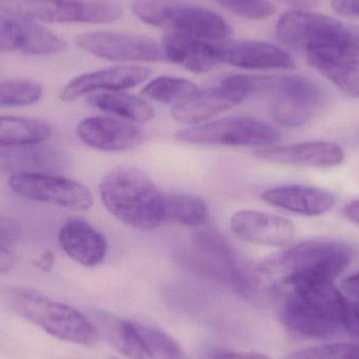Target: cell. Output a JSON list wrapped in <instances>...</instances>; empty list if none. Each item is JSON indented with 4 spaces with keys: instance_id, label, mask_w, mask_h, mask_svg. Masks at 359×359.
Listing matches in <instances>:
<instances>
[{
    "instance_id": "cell-33",
    "label": "cell",
    "mask_w": 359,
    "mask_h": 359,
    "mask_svg": "<svg viewBox=\"0 0 359 359\" xmlns=\"http://www.w3.org/2000/svg\"><path fill=\"white\" fill-rule=\"evenodd\" d=\"M170 0H132L133 12L147 25L163 27L164 12Z\"/></svg>"
},
{
    "instance_id": "cell-14",
    "label": "cell",
    "mask_w": 359,
    "mask_h": 359,
    "mask_svg": "<svg viewBox=\"0 0 359 359\" xmlns=\"http://www.w3.org/2000/svg\"><path fill=\"white\" fill-rule=\"evenodd\" d=\"M69 165L62 149L44 143L0 147V172L15 175L55 174Z\"/></svg>"
},
{
    "instance_id": "cell-21",
    "label": "cell",
    "mask_w": 359,
    "mask_h": 359,
    "mask_svg": "<svg viewBox=\"0 0 359 359\" xmlns=\"http://www.w3.org/2000/svg\"><path fill=\"white\" fill-rule=\"evenodd\" d=\"M219 42L170 31L164 37L162 50L166 60L194 73H206L221 65L217 57Z\"/></svg>"
},
{
    "instance_id": "cell-11",
    "label": "cell",
    "mask_w": 359,
    "mask_h": 359,
    "mask_svg": "<svg viewBox=\"0 0 359 359\" xmlns=\"http://www.w3.org/2000/svg\"><path fill=\"white\" fill-rule=\"evenodd\" d=\"M67 48L65 40L31 19L0 15V53L44 56Z\"/></svg>"
},
{
    "instance_id": "cell-38",
    "label": "cell",
    "mask_w": 359,
    "mask_h": 359,
    "mask_svg": "<svg viewBox=\"0 0 359 359\" xmlns=\"http://www.w3.org/2000/svg\"><path fill=\"white\" fill-rule=\"evenodd\" d=\"M341 288L350 297L359 301V271L345 278L341 283Z\"/></svg>"
},
{
    "instance_id": "cell-19",
    "label": "cell",
    "mask_w": 359,
    "mask_h": 359,
    "mask_svg": "<svg viewBox=\"0 0 359 359\" xmlns=\"http://www.w3.org/2000/svg\"><path fill=\"white\" fill-rule=\"evenodd\" d=\"M244 100L240 90L222 81L215 88L198 90L187 100L175 105L172 117L180 123H200L233 109Z\"/></svg>"
},
{
    "instance_id": "cell-16",
    "label": "cell",
    "mask_w": 359,
    "mask_h": 359,
    "mask_svg": "<svg viewBox=\"0 0 359 359\" xmlns=\"http://www.w3.org/2000/svg\"><path fill=\"white\" fill-rule=\"evenodd\" d=\"M219 63L246 69H291L295 63L288 53L268 42L223 40L217 46Z\"/></svg>"
},
{
    "instance_id": "cell-4",
    "label": "cell",
    "mask_w": 359,
    "mask_h": 359,
    "mask_svg": "<svg viewBox=\"0 0 359 359\" xmlns=\"http://www.w3.org/2000/svg\"><path fill=\"white\" fill-rule=\"evenodd\" d=\"M230 80L246 98L269 99L270 115L286 128L305 126L325 102L322 88L303 76L233 75Z\"/></svg>"
},
{
    "instance_id": "cell-25",
    "label": "cell",
    "mask_w": 359,
    "mask_h": 359,
    "mask_svg": "<svg viewBox=\"0 0 359 359\" xmlns=\"http://www.w3.org/2000/svg\"><path fill=\"white\" fill-rule=\"evenodd\" d=\"M209 211L205 201L184 194H164L162 224H176L186 227H201L208 221Z\"/></svg>"
},
{
    "instance_id": "cell-20",
    "label": "cell",
    "mask_w": 359,
    "mask_h": 359,
    "mask_svg": "<svg viewBox=\"0 0 359 359\" xmlns=\"http://www.w3.org/2000/svg\"><path fill=\"white\" fill-rule=\"evenodd\" d=\"M58 242L69 259L84 267L98 266L107 252L105 236L81 219H67L59 230Z\"/></svg>"
},
{
    "instance_id": "cell-18",
    "label": "cell",
    "mask_w": 359,
    "mask_h": 359,
    "mask_svg": "<svg viewBox=\"0 0 359 359\" xmlns=\"http://www.w3.org/2000/svg\"><path fill=\"white\" fill-rule=\"evenodd\" d=\"M76 132L82 142L103 151H128L139 147L145 138L136 126L104 117L82 120Z\"/></svg>"
},
{
    "instance_id": "cell-26",
    "label": "cell",
    "mask_w": 359,
    "mask_h": 359,
    "mask_svg": "<svg viewBox=\"0 0 359 359\" xmlns=\"http://www.w3.org/2000/svg\"><path fill=\"white\" fill-rule=\"evenodd\" d=\"M52 135L46 122L32 118L0 116V147L44 143Z\"/></svg>"
},
{
    "instance_id": "cell-32",
    "label": "cell",
    "mask_w": 359,
    "mask_h": 359,
    "mask_svg": "<svg viewBox=\"0 0 359 359\" xmlns=\"http://www.w3.org/2000/svg\"><path fill=\"white\" fill-rule=\"evenodd\" d=\"M318 71L345 94L359 98V67H323Z\"/></svg>"
},
{
    "instance_id": "cell-37",
    "label": "cell",
    "mask_w": 359,
    "mask_h": 359,
    "mask_svg": "<svg viewBox=\"0 0 359 359\" xmlns=\"http://www.w3.org/2000/svg\"><path fill=\"white\" fill-rule=\"evenodd\" d=\"M345 329L351 334L359 337V301L349 304L346 316Z\"/></svg>"
},
{
    "instance_id": "cell-27",
    "label": "cell",
    "mask_w": 359,
    "mask_h": 359,
    "mask_svg": "<svg viewBox=\"0 0 359 359\" xmlns=\"http://www.w3.org/2000/svg\"><path fill=\"white\" fill-rule=\"evenodd\" d=\"M196 92L198 88L189 80L172 76L156 78L142 90L145 96L165 104H179Z\"/></svg>"
},
{
    "instance_id": "cell-2",
    "label": "cell",
    "mask_w": 359,
    "mask_h": 359,
    "mask_svg": "<svg viewBox=\"0 0 359 359\" xmlns=\"http://www.w3.org/2000/svg\"><path fill=\"white\" fill-rule=\"evenodd\" d=\"M272 297L278 299L283 325L297 337L327 339L345 328L350 303L333 284L278 291Z\"/></svg>"
},
{
    "instance_id": "cell-34",
    "label": "cell",
    "mask_w": 359,
    "mask_h": 359,
    "mask_svg": "<svg viewBox=\"0 0 359 359\" xmlns=\"http://www.w3.org/2000/svg\"><path fill=\"white\" fill-rule=\"evenodd\" d=\"M22 236V227L18 222L0 215V247L15 244Z\"/></svg>"
},
{
    "instance_id": "cell-28",
    "label": "cell",
    "mask_w": 359,
    "mask_h": 359,
    "mask_svg": "<svg viewBox=\"0 0 359 359\" xmlns=\"http://www.w3.org/2000/svg\"><path fill=\"white\" fill-rule=\"evenodd\" d=\"M43 88L33 80L14 79L0 82V107H27L42 98Z\"/></svg>"
},
{
    "instance_id": "cell-9",
    "label": "cell",
    "mask_w": 359,
    "mask_h": 359,
    "mask_svg": "<svg viewBox=\"0 0 359 359\" xmlns=\"http://www.w3.org/2000/svg\"><path fill=\"white\" fill-rule=\"evenodd\" d=\"M8 186L27 200L77 212L88 211L93 205V196L88 188L59 175H15L10 177Z\"/></svg>"
},
{
    "instance_id": "cell-12",
    "label": "cell",
    "mask_w": 359,
    "mask_h": 359,
    "mask_svg": "<svg viewBox=\"0 0 359 359\" xmlns=\"http://www.w3.org/2000/svg\"><path fill=\"white\" fill-rule=\"evenodd\" d=\"M257 159L283 165L329 168L343 163L345 153L341 145L329 141H310L289 145H273L255 151Z\"/></svg>"
},
{
    "instance_id": "cell-7",
    "label": "cell",
    "mask_w": 359,
    "mask_h": 359,
    "mask_svg": "<svg viewBox=\"0 0 359 359\" xmlns=\"http://www.w3.org/2000/svg\"><path fill=\"white\" fill-rule=\"evenodd\" d=\"M0 12L48 23H109L121 17L122 8L83 0H0Z\"/></svg>"
},
{
    "instance_id": "cell-40",
    "label": "cell",
    "mask_w": 359,
    "mask_h": 359,
    "mask_svg": "<svg viewBox=\"0 0 359 359\" xmlns=\"http://www.w3.org/2000/svg\"><path fill=\"white\" fill-rule=\"evenodd\" d=\"M55 263V255L53 251L46 250L43 255L40 257L39 259L34 262V265L43 271H50Z\"/></svg>"
},
{
    "instance_id": "cell-24",
    "label": "cell",
    "mask_w": 359,
    "mask_h": 359,
    "mask_svg": "<svg viewBox=\"0 0 359 359\" xmlns=\"http://www.w3.org/2000/svg\"><path fill=\"white\" fill-rule=\"evenodd\" d=\"M88 102L100 111L138 123L149 121L155 116L153 107L144 99L126 93H96L88 97Z\"/></svg>"
},
{
    "instance_id": "cell-23",
    "label": "cell",
    "mask_w": 359,
    "mask_h": 359,
    "mask_svg": "<svg viewBox=\"0 0 359 359\" xmlns=\"http://www.w3.org/2000/svg\"><path fill=\"white\" fill-rule=\"evenodd\" d=\"M93 324L107 343L126 358L130 359H155L137 331L135 323L118 318L109 312H96Z\"/></svg>"
},
{
    "instance_id": "cell-17",
    "label": "cell",
    "mask_w": 359,
    "mask_h": 359,
    "mask_svg": "<svg viewBox=\"0 0 359 359\" xmlns=\"http://www.w3.org/2000/svg\"><path fill=\"white\" fill-rule=\"evenodd\" d=\"M163 25L172 32L210 41H223L231 34V27L225 19L213 11L174 0L166 6Z\"/></svg>"
},
{
    "instance_id": "cell-29",
    "label": "cell",
    "mask_w": 359,
    "mask_h": 359,
    "mask_svg": "<svg viewBox=\"0 0 359 359\" xmlns=\"http://www.w3.org/2000/svg\"><path fill=\"white\" fill-rule=\"evenodd\" d=\"M137 331L155 359H190L178 341L155 327L135 323Z\"/></svg>"
},
{
    "instance_id": "cell-15",
    "label": "cell",
    "mask_w": 359,
    "mask_h": 359,
    "mask_svg": "<svg viewBox=\"0 0 359 359\" xmlns=\"http://www.w3.org/2000/svg\"><path fill=\"white\" fill-rule=\"evenodd\" d=\"M151 71L137 65L107 67L74 78L60 94L63 102H73L94 92H120L134 88L149 79Z\"/></svg>"
},
{
    "instance_id": "cell-1",
    "label": "cell",
    "mask_w": 359,
    "mask_h": 359,
    "mask_svg": "<svg viewBox=\"0 0 359 359\" xmlns=\"http://www.w3.org/2000/svg\"><path fill=\"white\" fill-rule=\"evenodd\" d=\"M276 37L289 48L303 50L314 69L359 67V25L289 11L278 19Z\"/></svg>"
},
{
    "instance_id": "cell-3",
    "label": "cell",
    "mask_w": 359,
    "mask_h": 359,
    "mask_svg": "<svg viewBox=\"0 0 359 359\" xmlns=\"http://www.w3.org/2000/svg\"><path fill=\"white\" fill-rule=\"evenodd\" d=\"M99 190L105 208L122 223L144 230L161 225L164 194L143 170L117 166L103 177Z\"/></svg>"
},
{
    "instance_id": "cell-8",
    "label": "cell",
    "mask_w": 359,
    "mask_h": 359,
    "mask_svg": "<svg viewBox=\"0 0 359 359\" xmlns=\"http://www.w3.org/2000/svg\"><path fill=\"white\" fill-rule=\"evenodd\" d=\"M176 138L190 144L263 149L278 144L280 134L270 124L253 118L228 117L179 130Z\"/></svg>"
},
{
    "instance_id": "cell-39",
    "label": "cell",
    "mask_w": 359,
    "mask_h": 359,
    "mask_svg": "<svg viewBox=\"0 0 359 359\" xmlns=\"http://www.w3.org/2000/svg\"><path fill=\"white\" fill-rule=\"evenodd\" d=\"M15 265L14 255L8 249L0 247V273L8 272Z\"/></svg>"
},
{
    "instance_id": "cell-36",
    "label": "cell",
    "mask_w": 359,
    "mask_h": 359,
    "mask_svg": "<svg viewBox=\"0 0 359 359\" xmlns=\"http://www.w3.org/2000/svg\"><path fill=\"white\" fill-rule=\"evenodd\" d=\"M331 6L339 14L359 17V0H332Z\"/></svg>"
},
{
    "instance_id": "cell-30",
    "label": "cell",
    "mask_w": 359,
    "mask_h": 359,
    "mask_svg": "<svg viewBox=\"0 0 359 359\" xmlns=\"http://www.w3.org/2000/svg\"><path fill=\"white\" fill-rule=\"evenodd\" d=\"M285 359H359V345L337 343L316 346L293 352Z\"/></svg>"
},
{
    "instance_id": "cell-13",
    "label": "cell",
    "mask_w": 359,
    "mask_h": 359,
    "mask_svg": "<svg viewBox=\"0 0 359 359\" xmlns=\"http://www.w3.org/2000/svg\"><path fill=\"white\" fill-rule=\"evenodd\" d=\"M230 227L241 240L261 246L285 247L294 236V225L290 219L257 210L234 213Z\"/></svg>"
},
{
    "instance_id": "cell-10",
    "label": "cell",
    "mask_w": 359,
    "mask_h": 359,
    "mask_svg": "<svg viewBox=\"0 0 359 359\" xmlns=\"http://www.w3.org/2000/svg\"><path fill=\"white\" fill-rule=\"evenodd\" d=\"M77 46L99 58L118 62H157L165 60L162 46L136 34L92 32L77 36Z\"/></svg>"
},
{
    "instance_id": "cell-22",
    "label": "cell",
    "mask_w": 359,
    "mask_h": 359,
    "mask_svg": "<svg viewBox=\"0 0 359 359\" xmlns=\"http://www.w3.org/2000/svg\"><path fill=\"white\" fill-rule=\"evenodd\" d=\"M262 198L272 206L305 217H316L328 212L337 202L331 192L304 185L270 188L263 192Z\"/></svg>"
},
{
    "instance_id": "cell-5",
    "label": "cell",
    "mask_w": 359,
    "mask_h": 359,
    "mask_svg": "<svg viewBox=\"0 0 359 359\" xmlns=\"http://www.w3.org/2000/svg\"><path fill=\"white\" fill-rule=\"evenodd\" d=\"M4 297L19 316L55 339L84 347L98 341L99 333L92 320L67 304L22 287H8Z\"/></svg>"
},
{
    "instance_id": "cell-35",
    "label": "cell",
    "mask_w": 359,
    "mask_h": 359,
    "mask_svg": "<svg viewBox=\"0 0 359 359\" xmlns=\"http://www.w3.org/2000/svg\"><path fill=\"white\" fill-rule=\"evenodd\" d=\"M207 359H272L257 352H236L229 350H217L211 352Z\"/></svg>"
},
{
    "instance_id": "cell-6",
    "label": "cell",
    "mask_w": 359,
    "mask_h": 359,
    "mask_svg": "<svg viewBox=\"0 0 359 359\" xmlns=\"http://www.w3.org/2000/svg\"><path fill=\"white\" fill-rule=\"evenodd\" d=\"M192 247L184 257V263L190 269L246 299L262 297L257 267L252 269L247 265L217 230L198 232Z\"/></svg>"
},
{
    "instance_id": "cell-31",
    "label": "cell",
    "mask_w": 359,
    "mask_h": 359,
    "mask_svg": "<svg viewBox=\"0 0 359 359\" xmlns=\"http://www.w3.org/2000/svg\"><path fill=\"white\" fill-rule=\"evenodd\" d=\"M222 6L233 14L247 19L267 18L276 13V8L267 0H217Z\"/></svg>"
},
{
    "instance_id": "cell-41",
    "label": "cell",
    "mask_w": 359,
    "mask_h": 359,
    "mask_svg": "<svg viewBox=\"0 0 359 359\" xmlns=\"http://www.w3.org/2000/svg\"><path fill=\"white\" fill-rule=\"evenodd\" d=\"M344 215L350 222L359 225V200L348 204L344 209Z\"/></svg>"
}]
</instances>
